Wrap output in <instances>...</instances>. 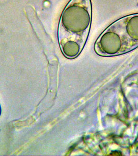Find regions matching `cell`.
Returning <instances> with one entry per match:
<instances>
[{
  "label": "cell",
  "mask_w": 138,
  "mask_h": 156,
  "mask_svg": "<svg viewBox=\"0 0 138 156\" xmlns=\"http://www.w3.org/2000/svg\"><path fill=\"white\" fill-rule=\"evenodd\" d=\"M92 20L91 0H70L60 17L58 30L62 53L68 58L78 56L90 32Z\"/></svg>",
  "instance_id": "6da1fadb"
},
{
  "label": "cell",
  "mask_w": 138,
  "mask_h": 156,
  "mask_svg": "<svg viewBox=\"0 0 138 156\" xmlns=\"http://www.w3.org/2000/svg\"><path fill=\"white\" fill-rule=\"evenodd\" d=\"M138 47V13L119 18L109 26L98 38L96 52L103 56L119 55Z\"/></svg>",
  "instance_id": "7a4b0ae2"
}]
</instances>
